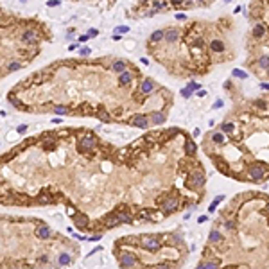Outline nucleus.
I'll return each mask as SVG.
<instances>
[{"mask_svg":"<svg viewBox=\"0 0 269 269\" xmlns=\"http://www.w3.org/2000/svg\"><path fill=\"white\" fill-rule=\"evenodd\" d=\"M258 66L267 70V68H269V56H262V58L258 59Z\"/></svg>","mask_w":269,"mask_h":269,"instance_id":"23","label":"nucleus"},{"mask_svg":"<svg viewBox=\"0 0 269 269\" xmlns=\"http://www.w3.org/2000/svg\"><path fill=\"white\" fill-rule=\"evenodd\" d=\"M176 18H178V20H185V15H183V13H178V15H176Z\"/></svg>","mask_w":269,"mask_h":269,"instance_id":"43","label":"nucleus"},{"mask_svg":"<svg viewBox=\"0 0 269 269\" xmlns=\"http://www.w3.org/2000/svg\"><path fill=\"white\" fill-rule=\"evenodd\" d=\"M154 269H171L167 264H158V266H154Z\"/></svg>","mask_w":269,"mask_h":269,"instance_id":"39","label":"nucleus"},{"mask_svg":"<svg viewBox=\"0 0 269 269\" xmlns=\"http://www.w3.org/2000/svg\"><path fill=\"white\" fill-rule=\"evenodd\" d=\"M154 7L156 9H162V7H165V4L163 2H154Z\"/></svg>","mask_w":269,"mask_h":269,"instance_id":"40","label":"nucleus"},{"mask_svg":"<svg viewBox=\"0 0 269 269\" xmlns=\"http://www.w3.org/2000/svg\"><path fill=\"white\" fill-rule=\"evenodd\" d=\"M165 38V32L163 31H154L153 34H151V41H160V39Z\"/></svg>","mask_w":269,"mask_h":269,"instance_id":"18","label":"nucleus"},{"mask_svg":"<svg viewBox=\"0 0 269 269\" xmlns=\"http://www.w3.org/2000/svg\"><path fill=\"white\" fill-rule=\"evenodd\" d=\"M131 124L133 126H136V128H147L149 126V120H147V117H144V115H136V117H133L131 118Z\"/></svg>","mask_w":269,"mask_h":269,"instance_id":"6","label":"nucleus"},{"mask_svg":"<svg viewBox=\"0 0 269 269\" xmlns=\"http://www.w3.org/2000/svg\"><path fill=\"white\" fill-rule=\"evenodd\" d=\"M233 128H235V126H233L231 122H224V124H223V131H233Z\"/></svg>","mask_w":269,"mask_h":269,"instance_id":"30","label":"nucleus"},{"mask_svg":"<svg viewBox=\"0 0 269 269\" xmlns=\"http://www.w3.org/2000/svg\"><path fill=\"white\" fill-rule=\"evenodd\" d=\"M134 264H136V257H134L133 253L126 251V253H122V255H120V266H122L124 269L134 267Z\"/></svg>","mask_w":269,"mask_h":269,"instance_id":"4","label":"nucleus"},{"mask_svg":"<svg viewBox=\"0 0 269 269\" xmlns=\"http://www.w3.org/2000/svg\"><path fill=\"white\" fill-rule=\"evenodd\" d=\"M178 206H179V201L176 197H167L165 203H162V208H163L165 213H171V212L178 210Z\"/></svg>","mask_w":269,"mask_h":269,"instance_id":"5","label":"nucleus"},{"mask_svg":"<svg viewBox=\"0 0 269 269\" xmlns=\"http://www.w3.org/2000/svg\"><path fill=\"white\" fill-rule=\"evenodd\" d=\"M36 235L41 237V239H49V237H50V230H49V226H43V224L38 226V228H36Z\"/></svg>","mask_w":269,"mask_h":269,"instance_id":"11","label":"nucleus"},{"mask_svg":"<svg viewBox=\"0 0 269 269\" xmlns=\"http://www.w3.org/2000/svg\"><path fill=\"white\" fill-rule=\"evenodd\" d=\"M221 199H223V197L219 196V197H217V199H215V201H213V203H212V205H210V208H208V210H210V212H213V210H215V206H217V203H219Z\"/></svg>","mask_w":269,"mask_h":269,"instance_id":"33","label":"nucleus"},{"mask_svg":"<svg viewBox=\"0 0 269 269\" xmlns=\"http://www.w3.org/2000/svg\"><path fill=\"white\" fill-rule=\"evenodd\" d=\"M140 244L144 246V250H147V251H156L160 248V242L154 237H151V235H142L140 237Z\"/></svg>","mask_w":269,"mask_h":269,"instance_id":"2","label":"nucleus"},{"mask_svg":"<svg viewBox=\"0 0 269 269\" xmlns=\"http://www.w3.org/2000/svg\"><path fill=\"white\" fill-rule=\"evenodd\" d=\"M97 34H99L97 29H90V34H88V36H97Z\"/></svg>","mask_w":269,"mask_h":269,"instance_id":"41","label":"nucleus"},{"mask_svg":"<svg viewBox=\"0 0 269 269\" xmlns=\"http://www.w3.org/2000/svg\"><path fill=\"white\" fill-rule=\"evenodd\" d=\"M153 88H154V84H153V81H151V79H145V81L142 83V86H140L142 94H151V92H153Z\"/></svg>","mask_w":269,"mask_h":269,"instance_id":"12","label":"nucleus"},{"mask_svg":"<svg viewBox=\"0 0 269 269\" xmlns=\"http://www.w3.org/2000/svg\"><path fill=\"white\" fill-rule=\"evenodd\" d=\"M231 74H233L235 77H240V79H246V77H248V74H246L244 70H240V68H235V70H233Z\"/></svg>","mask_w":269,"mask_h":269,"instance_id":"25","label":"nucleus"},{"mask_svg":"<svg viewBox=\"0 0 269 269\" xmlns=\"http://www.w3.org/2000/svg\"><path fill=\"white\" fill-rule=\"evenodd\" d=\"M224 226H226V230H233V228H235V223H233V221H226Z\"/></svg>","mask_w":269,"mask_h":269,"instance_id":"35","label":"nucleus"},{"mask_svg":"<svg viewBox=\"0 0 269 269\" xmlns=\"http://www.w3.org/2000/svg\"><path fill=\"white\" fill-rule=\"evenodd\" d=\"M264 34H266V27H264L262 23H258V25L253 27V36H255V38H262Z\"/></svg>","mask_w":269,"mask_h":269,"instance_id":"13","label":"nucleus"},{"mask_svg":"<svg viewBox=\"0 0 269 269\" xmlns=\"http://www.w3.org/2000/svg\"><path fill=\"white\" fill-rule=\"evenodd\" d=\"M187 88H189V90H190V92H194V90H197V88H201V86H199V84H197V83H189V86H187Z\"/></svg>","mask_w":269,"mask_h":269,"instance_id":"32","label":"nucleus"},{"mask_svg":"<svg viewBox=\"0 0 269 269\" xmlns=\"http://www.w3.org/2000/svg\"><path fill=\"white\" fill-rule=\"evenodd\" d=\"M104 224H106L108 228H113V226H118V224H120V221L117 219V213H113V215H108V217L104 219Z\"/></svg>","mask_w":269,"mask_h":269,"instance_id":"10","label":"nucleus"},{"mask_svg":"<svg viewBox=\"0 0 269 269\" xmlns=\"http://www.w3.org/2000/svg\"><path fill=\"white\" fill-rule=\"evenodd\" d=\"M7 68H9V70H18L20 63H18V61H13V63H9V65H7Z\"/></svg>","mask_w":269,"mask_h":269,"instance_id":"31","label":"nucleus"},{"mask_svg":"<svg viewBox=\"0 0 269 269\" xmlns=\"http://www.w3.org/2000/svg\"><path fill=\"white\" fill-rule=\"evenodd\" d=\"M115 31H117V32H118V34H124V32H128L129 29H128V27H124V25H120V27H117Z\"/></svg>","mask_w":269,"mask_h":269,"instance_id":"34","label":"nucleus"},{"mask_svg":"<svg viewBox=\"0 0 269 269\" xmlns=\"http://www.w3.org/2000/svg\"><path fill=\"white\" fill-rule=\"evenodd\" d=\"M68 262H70V255L63 253V255L59 257V264H68Z\"/></svg>","mask_w":269,"mask_h":269,"instance_id":"28","label":"nucleus"},{"mask_svg":"<svg viewBox=\"0 0 269 269\" xmlns=\"http://www.w3.org/2000/svg\"><path fill=\"white\" fill-rule=\"evenodd\" d=\"M221 240H223V237H221V233H219V231H212V233H210V242L217 244V242H221Z\"/></svg>","mask_w":269,"mask_h":269,"instance_id":"22","label":"nucleus"},{"mask_svg":"<svg viewBox=\"0 0 269 269\" xmlns=\"http://www.w3.org/2000/svg\"><path fill=\"white\" fill-rule=\"evenodd\" d=\"M74 219H76V223H77V226H79V228H84V226L88 224V219H86L84 215H76Z\"/></svg>","mask_w":269,"mask_h":269,"instance_id":"17","label":"nucleus"},{"mask_svg":"<svg viewBox=\"0 0 269 269\" xmlns=\"http://www.w3.org/2000/svg\"><path fill=\"white\" fill-rule=\"evenodd\" d=\"M97 142L94 136H90V134H86V136H83L81 138V147H84V149H92V147H95Z\"/></svg>","mask_w":269,"mask_h":269,"instance_id":"7","label":"nucleus"},{"mask_svg":"<svg viewBox=\"0 0 269 269\" xmlns=\"http://www.w3.org/2000/svg\"><path fill=\"white\" fill-rule=\"evenodd\" d=\"M47 5L49 7H54V5H59V2L58 0H50V2H47Z\"/></svg>","mask_w":269,"mask_h":269,"instance_id":"38","label":"nucleus"},{"mask_svg":"<svg viewBox=\"0 0 269 269\" xmlns=\"http://www.w3.org/2000/svg\"><path fill=\"white\" fill-rule=\"evenodd\" d=\"M221 106H223V100H217V102L213 104V108H221Z\"/></svg>","mask_w":269,"mask_h":269,"instance_id":"44","label":"nucleus"},{"mask_svg":"<svg viewBox=\"0 0 269 269\" xmlns=\"http://www.w3.org/2000/svg\"><path fill=\"white\" fill-rule=\"evenodd\" d=\"M27 131V126H20L18 128V133H25Z\"/></svg>","mask_w":269,"mask_h":269,"instance_id":"42","label":"nucleus"},{"mask_svg":"<svg viewBox=\"0 0 269 269\" xmlns=\"http://www.w3.org/2000/svg\"><path fill=\"white\" fill-rule=\"evenodd\" d=\"M205 269H217V264H212V262H208V264H205Z\"/></svg>","mask_w":269,"mask_h":269,"instance_id":"37","label":"nucleus"},{"mask_svg":"<svg viewBox=\"0 0 269 269\" xmlns=\"http://www.w3.org/2000/svg\"><path fill=\"white\" fill-rule=\"evenodd\" d=\"M266 212H269V203H267V206H266Z\"/></svg>","mask_w":269,"mask_h":269,"instance_id":"47","label":"nucleus"},{"mask_svg":"<svg viewBox=\"0 0 269 269\" xmlns=\"http://www.w3.org/2000/svg\"><path fill=\"white\" fill-rule=\"evenodd\" d=\"M178 36H179L178 29H167V31H165V39H167L169 43H176V41H178Z\"/></svg>","mask_w":269,"mask_h":269,"instance_id":"8","label":"nucleus"},{"mask_svg":"<svg viewBox=\"0 0 269 269\" xmlns=\"http://www.w3.org/2000/svg\"><path fill=\"white\" fill-rule=\"evenodd\" d=\"M190 94H192V92H190L189 88H183V90H181V95L185 97V99H187V97H190Z\"/></svg>","mask_w":269,"mask_h":269,"instance_id":"36","label":"nucleus"},{"mask_svg":"<svg viewBox=\"0 0 269 269\" xmlns=\"http://www.w3.org/2000/svg\"><path fill=\"white\" fill-rule=\"evenodd\" d=\"M38 203H39V205H50V203H52V199H50L47 194H41V196H38Z\"/></svg>","mask_w":269,"mask_h":269,"instance_id":"21","label":"nucleus"},{"mask_svg":"<svg viewBox=\"0 0 269 269\" xmlns=\"http://www.w3.org/2000/svg\"><path fill=\"white\" fill-rule=\"evenodd\" d=\"M117 219L120 221V224H122V223H129V221H131L128 212H126V213H124V212H118V213H117Z\"/></svg>","mask_w":269,"mask_h":269,"instance_id":"19","label":"nucleus"},{"mask_svg":"<svg viewBox=\"0 0 269 269\" xmlns=\"http://www.w3.org/2000/svg\"><path fill=\"white\" fill-rule=\"evenodd\" d=\"M151 120H153V124H163L165 122V115L160 113V111H156V113L151 115Z\"/></svg>","mask_w":269,"mask_h":269,"instance_id":"15","label":"nucleus"},{"mask_svg":"<svg viewBox=\"0 0 269 269\" xmlns=\"http://www.w3.org/2000/svg\"><path fill=\"white\" fill-rule=\"evenodd\" d=\"M196 269H205V264H199V266H197Z\"/></svg>","mask_w":269,"mask_h":269,"instance_id":"46","label":"nucleus"},{"mask_svg":"<svg viewBox=\"0 0 269 269\" xmlns=\"http://www.w3.org/2000/svg\"><path fill=\"white\" fill-rule=\"evenodd\" d=\"M111 68H113V72H120L122 74V72H126V63L124 61H117V63H113Z\"/></svg>","mask_w":269,"mask_h":269,"instance_id":"16","label":"nucleus"},{"mask_svg":"<svg viewBox=\"0 0 269 269\" xmlns=\"http://www.w3.org/2000/svg\"><path fill=\"white\" fill-rule=\"evenodd\" d=\"M34 38H36V36H34V32H32V31H27V32L23 34V41H27V43L34 41Z\"/></svg>","mask_w":269,"mask_h":269,"instance_id":"24","label":"nucleus"},{"mask_svg":"<svg viewBox=\"0 0 269 269\" xmlns=\"http://www.w3.org/2000/svg\"><path fill=\"white\" fill-rule=\"evenodd\" d=\"M185 153L189 154V156H192L196 153V144H194L190 138H187V142H185Z\"/></svg>","mask_w":269,"mask_h":269,"instance_id":"14","label":"nucleus"},{"mask_svg":"<svg viewBox=\"0 0 269 269\" xmlns=\"http://www.w3.org/2000/svg\"><path fill=\"white\" fill-rule=\"evenodd\" d=\"M260 86H262V88H264V90H269V83H262V84H260Z\"/></svg>","mask_w":269,"mask_h":269,"instance_id":"45","label":"nucleus"},{"mask_svg":"<svg viewBox=\"0 0 269 269\" xmlns=\"http://www.w3.org/2000/svg\"><path fill=\"white\" fill-rule=\"evenodd\" d=\"M54 111L59 113V115H66V113H68V110H66V108H63V106H54Z\"/></svg>","mask_w":269,"mask_h":269,"instance_id":"27","label":"nucleus"},{"mask_svg":"<svg viewBox=\"0 0 269 269\" xmlns=\"http://www.w3.org/2000/svg\"><path fill=\"white\" fill-rule=\"evenodd\" d=\"M210 49L213 50V52H224V43L221 41V39H212L210 41Z\"/></svg>","mask_w":269,"mask_h":269,"instance_id":"9","label":"nucleus"},{"mask_svg":"<svg viewBox=\"0 0 269 269\" xmlns=\"http://www.w3.org/2000/svg\"><path fill=\"white\" fill-rule=\"evenodd\" d=\"M267 224H269V221H267Z\"/></svg>","mask_w":269,"mask_h":269,"instance_id":"49","label":"nucleus"},{"mask_svg":"<svg viewBox=\"0 0 269 269\" xmlns=\"http://www.w3.org/2000/svg\"><path fill=\"white\" fill-rule=\"evenodd\" d=\"M131 83V74L129 72H122L120 74V84H129Z\"/></svg>","mask_w":269,"mask_h":269,"instance_id":"20","label":"nucleus"},{"mask_svg":"<svg viewBox=\"0 0 269 269\" xmlns=\"http://www.w3.org/2000/svg\"><path fill=\"white\" fill-rule=\"evenodd\" d=\"M248 174H250V179H253V181H260V179H264L266 178V169L262 167V165H251L250 171H248Z\"/></svg>","mask_w":269,"mask_h":269,"instance_id":"3","label":"nucleus"},{"mask_svg":"<svg viewBox=\"0 0 269 269\" xmlns=\"http://www.w3.org/2000/svg\"><path fill=\"white\" fill-rule=\"evenodd\" d=\"M267 76H269V68H267Z\"/></svg>","mask_w":269,"mask_h":269,"instance_id":"48","label":"nucleus"},{"mask_svg":"<svg viewBox=\"0 0 269 269\" xmlns=\"http://www.w3.org/2000/svg\"><path fill=\"white\" fill-rule=\"evenodd\" d=\"M212 140H213L215 144H223V142H224V136H223L221 133H215L213 136H212Z\"/></svg>","mask_w":269,"mask_h":269,"instance_id":"26","label":"nucleus"},{"mask_svg":"<svg viewBox=\"0 0 269 269\" xmlns=\"http://www.w3.org/2000/svg\"><path fill=\"white\" fill-rule=\"evenodd\" d=\"M205 185V174L201 171H194L189 174V179H187V187L189 189H199Z\"/></svg>","mask_w":269,"mask_h":269,"instance_id":"1","label":"nucleus"},{"mask_svg":"<svg viewBox=\"0 0 269 269\" xmlns=\"http://www.w3.org/2000/svg\"><path fill=\"white\" fill-rule=\"evenodd\" d=\"M217 167H219V169H221V171H223V172H226V171H228V163H226V165H224V163H223V162H221V158H217Z\"/></svg>","mask_w":269,"mask_h":269,"instance_id":"29","label":"nucleus"}]
</instances>
